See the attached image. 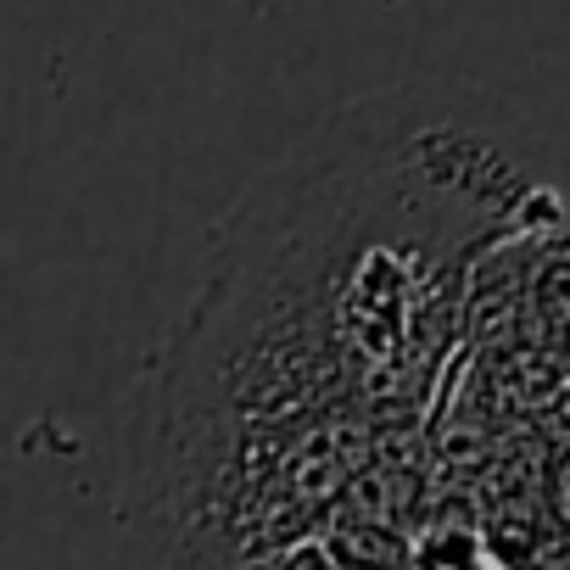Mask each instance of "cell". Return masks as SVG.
<instances>
[{"mask_svg":"<svg viewBox=\"0 0 570 570\" xmlns=\"http://www.w3.org/2000/svg\"><path fill=\"white\" fill-rule=\"evenodd\" d=\"M559 213L425 90L364 96L285 151L218 224L157 358L140 464L168 553L403 559L386 525H425L487 263Z\"/></svg>","mask_w":570,"mask_h":570,"instance_id":"obj_1","label":"cell"}]
</instances>
